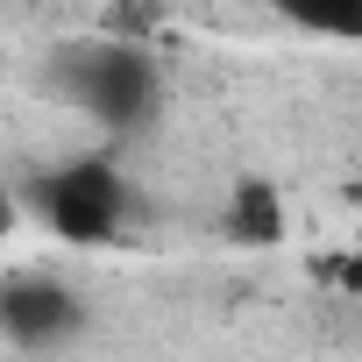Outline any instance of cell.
Returning a JSON list of instances; mask_svg holds the SVG:
<instances>
[{
	"instance_id": "5",
	"label": "cell",
	"mask_w": 362,
	"mask_h": 362,
	"mask_svg": "<svg viewBox=\"0 0 362 362\" xmlns=\"http://www.w3.org/2000/svg\"><path fill=\"white\" fill-rule=\"evenodd\" d=\"M270 15H284L298 36H320V43H362L355 0H270Z\"/></svg>"
},
{
	"instance_id": "9",
	"label": "cell",
	"mask_w": 362,
	"mask_h": 362,
	"mask_svg": "<svg viewBox=\"0 0 362 362\" xmlns=\"http://www.w3.org/2000/svg\"><path fill=\"white\" fill-rule=\"evenodd\" d=\"M355 8H362V0H355Z\"/></svg>"
},
{
	"instance_id": "3",
	"label": "cell",
	"mask_w": 362,
	"mask_h": 362,
	"mask_svg": "<svg viewBox=\"0 0 362 362\" xmlns=\"http://www.w3.org/2000/svg\"><path fill=\"white\" fill-rule=\"evenodd\" d=\"M86 334V298L50 270H8L0 277V341L22 355H50Z\"/></svg>"
},
{
	"instance_id": "6",
	"label": "cell",
	"mask_w": 362,
	"mask_h": 362,
	"mask_svg": "<svg viewBox=\"0 0 362 362\" xmlns=\"http://www.w3.org/2000/svg\"><path fill=\"white\" fill-rule=\"evenodd\" d=\"M305 270H313V284H327V291H348V298H362V256H355V249H327V256H313Z\"/></svg>"
},
{
	"instance_id": "1",
	"label": "cell",
	"mask_w": 362,
	"mask_h": 362,
	"mask_svg": "<svg viewBox=\"0 0 362 362\" xmlns=\"http://www.w3.org/2000/svg\"><path fill=\"white\" fill-rule=\"evenodd\" d=\"M50 93L64 107H78L93 128L107 135H135L156 121L163 107V64L142 50V43H121V36H78V43H57L50 64H43Z\"/></svg>"
},
{
	"instance_id": "7",
	"label": "cell",
	"mask_w": 362,
	"mask_h": 362,
	"mask_svg": "<svg viewBox=\"0 0 362 362\" xmlns=\"http://www.w3.org/2000/svg\"><path fill=\"white\" fill-rule=\"evenodd\" d=\"M15 221H22V199L8 192V177H0V242H8V235H15Z\"/></svg>"
},
{
	"instance_id": "2",
	"label": "cell",
	"mask_w": 362,
	"mask_h": 362,
	"mask_svg": "<svg viewBox=\"0 0 362 362\" xmlns=\"http://www.w3.org/2000/svg\"><path fill=\"white\" fill-rule=\"evenodd\" d=\"M22 206L64 242V249H114L135 221V185L128 170L107 156V149H86V156H64V163H43L29 177Z\"/></svg>"
},
{
	"instance_id": "4",
	"label": "cell",
	"mask_w": 362,
	"mask_h": 362,
	"mask_svg": "<svg viewBox=\"0 0 362 362\" xmlns=\"http://www.w3.org/2000/svg\"><path fill=\"white\" fill-rule=\"evenodd\" d=\"M221 235L235 249H277L284 242V192L270 177H235L221 199Z\"/></svg>"
},
{
	"instance_id": "8",
	"label": "cell",
	"mask_w": 362,
	"mask_h": 362,
	"mask_svg": "<svg viewBox=\"0 0 362 362\" xmlns=\"http://www.w3.org/2000/svg\"><path fill=\"white\" fill-rule=\"evenodd\" d=\"M341 199H348V206H362V177H348V192H341Z\"/></svg>"
}]
</instances>
